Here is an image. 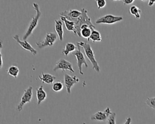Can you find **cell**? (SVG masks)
<instances>
[{
	"label": "cell",
	"mask_w": 155,
	"mask_h": 124,
	"mask_svg": "<svg viewBox=\"0 0 155 124\" xmlns=\"http://www.w3.org/2000/svg\"><path fill=\"white\" fill-rule=\"evenodd\" d=\"M76 44L79 45V46H81V48H82L84 49V51L86 57L88 58V59L89 60V61L90 62V63L92 65V68L93 70H94L97 73H99L101 71L100 67L98 64L97 60L95 58L94 53L90 44L87 42H83V41L78 42H76Z\"/></svg>",
	"instance_id": "3"
},
{
	"label": "cell",
	"mask_w": 155,
	"mask_h": 124,
	"mask_svg": "<svg viewBox=\"0 0 155 124\" xmlns=\"http://www.w3.org/2000/svg\"><path fill=\"white\" fill-rule=\"evenodd\" d=\"M123 20V18L120 16H115L111 14L105 15L102 16L95 21L96 24H113Z\"/></svg>",
	"instance_id": "6"
},
{
	"label": "cell",
	"mask_w": 155,
	"mask_h": 124,
	"mask_svg": "<svg viewBox=\"0 0 155 124\" xmlns=\"http://www.w3.org/2000/svg\"><path fill=\"white\" fill-rule=\"evenodd\" d=\"M58 70H62L63 71L68 70L71 73H74V70L73 68L71 63L64 59H60L56 62L55 66L53 68V71H56Z\"/></svg>",
	"instance_id": "8"
},
{
	"label": "cell",
	"mask_w": 155,
	"mask_h": 124,
	"mask_svg": "<svg viewBox=\"0 0 155 124\" xmlns=\"http://www.w3.org/2000/svg\"><path fill=\"white\" fill-rule=\"evenodd\" d=\"M122 2H123L124 4L128 5V4H132L134 1V0H122Z\"/></svg>",
	"instance_id": "26"
},
{
	"label": "cell",
	"mask_w": 155,
	"mask_h": 124,
	"mask_svg": "<svg viewBox=\"0 0 155 124\" xmlns=\"http://www.w3.org/2000/svg\"><path fill=\"white\" fill-rule=\"evenodd\" d=\"M19 73V68L17 66L14 65L9 67L7 70V73L8 75L13 77L15 79H16L18 77Z\"/></svg>",
	"instance_id": "20"
},
{
	"label": "cell",
	"mask_w": 155,
	"mask_h": 124,
	"mask_svg": "<svg viewBox=\"0 0 155 124\" xmlns=\"http://www.w3.org/2000/svg\"><path fill=\"white\" fill-rule=\"evenodd\" d=\"M13 39L15 40L22 48L25 50L29 51L33 55H36L38 53L36 50H35L28 42L27 41H21L19 39V37L18 34H15L13 36Z\"/></svg>",
	"instance_id": "11"
},
{
	"label": "cell",
	"mask_w": 155,
	"mask_h": 124,
	"mask_svg": "<svg viewBox=\"0 0 155 124\" xmlns=\"http://www.w3.org/2000/svg\"><path fill=\"white\" fill-rule=\"evenodd\" d=\"M36 98H37V104L40 105L42 102L45 100L47 98V93L44 91L43 86L41 85L36 90Z\"/></svg>",
	"instance_id": "16"
},
{
	"label": "cell",
	"mask_w": 155,
	"mask_h": 124,
	"mask_svg": "<svg viewBox=\"0 0 155 124\" xmlns=\"http://www.w3.org/2000/svg\"><path fill=\"white\" fill-rule=\"evenodd\" d=\"M81 11L82 12V15H81V16L76 19H73L71 21L74 22L77 36L79 37H81V27L82 25H87L92 29L95 28V26L93 24L90 18L87 15L88 11L85 8H81Z\"/></svg>",
	"instance_id": "1"
},
{
	"label": "cell",
	"mask_w": 155,
	"mask_h": 124,
	"mask_svg": "<svg viewBox=\"0 0 155 124\" xmlns=\"http://www.w3.org/2000/svg\"><path fill=\"white\" fill-rule=\"evenodd\" d=\"M130 13L133 15L136 19H140L142 11L138 7L133 5H131L130 8Z\"/></svg>",
	"instance_id": "21"
},
{
	"label": "cell",
	"mask_w": 155,
	"mask_h": 124,
	"mask_svg": "<svg viewBox=\"0 0 155 124\" xmlns=\"http://www.w3.org/2000/svg\"><path fill=\"white\" fill-rule=\"evenodd\" d=\"M88 41H91L93 42H101L102 41V38H101V35L99 31H98L97 30L94 29L92 30L91 32V34L90 36V38L87 39Z\"/></svg>",
	"instance_id": "19"
},
{
	"label": "cell",
	"mask_w": 155,
	"mask_h": 124,
	"mask_svg": "<svg viewBox=\"0 0 155 124\" xmlns=\"http://www.w3.org/2000/svg\"><path fill=\"white\" fill-rule=\"evenodd\" d=\"M33 96V88L31 86H28L26 90H25L24 94L21 97L19 103L16 106V109L18 111L20 112L22 110L24 105L27 103L30 102Z\"/></svg>",
	"instance_id": "7"
},
{
	"label": "cell",
	"mask_w": 155,
	"mask_h": 124,
	"mask_svg": "<svg viewBox=\"0 0 155 124\" xmlns=\"http://www.w3.org/2000/svg\"><path fill=\"white\" fill-rule=\"evenodd\" d=\"M76 50V46L71 42H68L66 44L65 47L64 49H63L62 53L65 56H67L70 53L74 52Z\"/></svg>",
	"instance_id": "18"
},
{
	"label": "cell",
	"mask_w": 155,
	"mask_h": 124,
	"mask_svg": "<svg viewBox=\"0 0 155 124\" xmlns=\"http://www.w3.org/2000/svg\"><path fill=\"white\" fill-rule=\"evenodd\" d=\"M112 114V112L110 110V107H107L104 111H99L93 114L90 119L91 120H97L101 122H105L108 120L109 116Z\"/></svg>",
	"instance_id": "9"
},
{
	"label": "cell",
	"mask_w": 155,
	"mask_h": 124,
	"mask_svg": "<svg viewBox=\"0 0 155 124\" xmlns=\"http://www.w3.org/2000/svg\"><path fill=\"white\" fill-rule=\"evenodd\" d=\"M79 82V79L76 76H71L65 73L64 76V83L66 87V90L68 94L71 93V88L78 82Z\"/></svg>",
	"instance_id": "10"
},
{
	"label": "cell",
	"mask_w": 155,
	"mask_h": 124,
	"mask_svg": "<svg viewBox=\"0 0 155 124\" xmlns=\"http://www.w3.org/2000/svg\"><path fill=\"white\" fill-rule=\"evenodd\" d=\"M96 4H97V8L101 9L102 8H104L106 5L107 2L105 0H97Z\"/></svg>",
	"instance_id": "25"
},
{
	"label": "cell",
	"mask_w": 155,
	"mask_h": 124,
	"mask_svg": "<svg viewBox=\"0 0 155 124\" xmlns=\"http://www.w3.org/2000/svg\"><path fill=\"white\" fill-rule=\"evenodd\" d=\"M116 114L115 113H112L107 120V124H116Z\"/></svg>",
	"instance_id": "24"
},
{
	"label": "cell",
	"mask_w": 155,
	"mask_h": 124,
	"mask_svg": "<svg viewBox=\"0 0 155 124\" xmlns=\"http://www.w3.org/2000/svg\"><path fill=\"white\" fill-rule=\"evenodd\" d=\"M64 88L63 83L60 80H57L52 84V90L54 92H59Z\"/></svg>",
	"instance_id": "22"
},
{
	"label": "cell",
	"mask_w": 155,
	"mask_h": 124,
	"mask_svg": "<svg viewBox=\"0 0 155 124\" xmlns=\"http://www.w3.org/2000/svg\"><path fill=\"white\" fill-rule=\"evenodd\" d=\"M33 7L34 10L36 11V15L32 17V19L28 24V28L22 36L23 41H27V39L31 35L34 30L36 28L38 24L39 20L42 15V13L39 9V6L36 2L33 3Z\"/></svg>",
	"instance_id": "2"
},
{
	"label": "cell",
	"mask_w": 155,
	"mask_h": 124,
	"mask_svg": "<svg viewBox=\"0 0 155 124\" xmlns=\"http://www.w3.org/2000/svg\"><path fill=\"white\" fill-rule=\"evenodd\" d=\"M82 15V12L80 10H75V9H71L69 10H65L64 11L60 13L59 15L66 18L67 19L70 21H72L73 19H76L81 16Z\"/></svg>",
	"instance_id": "12"
},
{
	"label": "cell",
	"mask_w": 155,
	"mask_h": 124,
	"mask_svg": "<svg viewBox=\"0 0 155 124\" xmlns=\"http://www.w3.org/2000/svg\"><path fill=\"white\" fill-rule=\"evenodd\" d=\"M77 45V49L76 51L73 52V54L76 57V61H77V66L79 69V73L80 74L82 75L84 74V72L82 71V65H84V66L86 68L88 67V65L86 62L85 57L81 51V47L79 45Z\"/></svg>",
	"instance_id": "5"
},
{
	"label": "cell",
	"mask_w": 155,
	"mask_h": 124,
	"mask_svg": "<svg viewBox=\"0 0 155 124\" xmlns=\"http://www.w3.org/2000/svg\"><path fill=\"white\" fill-rule=\"evenodd\" d=\"M147 106L155 109V97H148L145 102Z\"/></svg>",
	"instance_id": "23"
},
{
	"label": "cell",
	"mask_w": 155,
	"mask_h": 124,
	"mask_svg": "<svg viewBox=\"0 0 155 124\" xmlns=\"http://www.w3.org/2000/svg\"><path fill=\"white\" fill-rule=\"evenodd\" d=\"M154 3H155V0H153V1H152V0H150V1H148V6L151 7V6H153V5H154Z\"/></svg>",
	"instance_id": "28"
},
{
	"label": "cell",
	"mask_w": 155,
	"mask_h": 124,
	"mask_svg": "<svg viewBox=\"0 0 155 124\" xmlns=\"http://www.w3.org/2000/svg\"><path fill=\"white\" fill-rule=\"evenodd\" d=\"M93 30H94V29L91 28L87 25H82L81 27V37H83L84 38L88 39L90 38V36H91Z\"/></svg>",
	"instance_id": "17"
},
{
	"label": "cell",
	"mask_w": 155,
	"mask_h": 124,
	"mask_svg": "<svg viewBox=\"0 0 155 124\" xmlns=\"http://www.w3.org/2000/svg\"><path fill=\"white\" fill-rule=\"evenodd\" d=\"M55 25L54 28L56 32V34L61 41H63L64 39V30L62 27V21L61 19L55 20Z\"/></svg>",
	"instance_id": "14"
},
{
	"label": "cell",
	"mask_w": 155,
	"mask_h": 124,
	"mask_svg": "<svg viewBox=\"0 0 155 124\" xmlns=\"http://www.w3.org/2000/svg\"><path fill=\"white\" fill-rule=\"evenodd\" d=\"M38 78L40 80L42 81V82L47 83V84H53L56 79V76L49 74V73H42L40 76H38Z\"/></svg>",
	"instance_id": "13"
},
{
	"label": "cell",
	"mask_w": 155,
	"mask_h": 124,
	"mask_svg": "<svg viewBox=\"0 0 155 124\" xmlns=\"http://www.w3.org/2000/svg\"><path fill=\"white\" fill-rule=\"evenodd\" d=\"M57 38V34L53 32H48L46 33L44 39L41 42H36V45L39 48H43L47 47H51L56 42Z\"/></svg>",
	"instance_id": "4"
},
{
	"label": "cell",
	"mask_w": 155,
	"mask_h": 124,
	"mask_svg": "<svg viewBox=\"0 0 155 124\" xmlns=\"http://www.w3.org/2000/svg\"><path fill=\"white\" fill-rule=\"evenodd\" d=\"M60 19L64 22L65 26L67 30L73 31V33L77 36V33H76V28H75V24H74V22L70 21V20L67 19L66 18L62 16H60Z\"/></svg>",
	"instance_id": "15"
},
{
	"label": "cell",
	"mask_w": 155,
	"mask_h": 124,
	"mask_svg": "<svg viewBox=\"0 0 155 124\" xmlns=\"http://www.w3.org/2000/svg\"><path fill=\"white\" fill-rule=\"evenodd\" d=\"M131 117H127L125 120V122H124V124H131Z\"/></svg>",
	"instance_id": "27"
}]
</instances>
